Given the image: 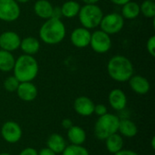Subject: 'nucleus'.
<instances>
[{
	"label": "nucleus",
	"mask_w": 155,
	"mask_h": 155,
	"mask_svg": "<svg viewBox=\"0 0 155 155\" xmlns=\"http://www.w3.org/2000/svg\"><path fill=\"white\" fill-rule=\"evenodd\" d=\"M107 73L115 82L125 83L134 75V68L132 61L128 57L116 54L108 61Z\"/></svg>",
	"instance_id": "nucleus-1"
},
{
	"label": "nucleus",
	"mask_w": 155,
	"mask_h": 155,
	"mask_svg": "<svg viewBox=\"0 0 155 155\" xmlns=\"http://www.w3.org/2000/svg\"><path fill=\"white\" fill-rule=\"evenodd\" d=\"M66 35V28L61 19L49 18L41 25L39 37L41 41L49 45L60 44Z\"/></svg>",
	"instance_id": "nucleus-2"
},
{
	"label": "nucleus",
	"mask_w": 155,
	"mask_h": 155,
	"mask_svg": "<svg viewBox=\"0 0 155 155\" xmlns=\"http://www.w3.org/2000/svg\"><path fill=\"white\" fill-rule=\"evenodd\" d=\"M14 76L20 82H33L39 73V64L34 55L23 54L15 59L13 68Z\"/></svg>",
	"instance_id": "nucleus-3"
},
{
	"label": "nucleus",
	"mask_w": 155,
	"mask_h": 155,
	"mask_svg": "<svg viewBox=\"0 0 155 155\" xmlns=\"http://www.w3.org/2000/svg\"><path fill=\"white\" fill-rule=\"evenodd\" d=\"M120 118L118 115L114 114H105L103 116H100L94 128V136L101 141H104L108 136L118 133Z\"/></svg>",
	"instance_id": "nucleus-4"
},
{
	"label": "nucleus",
	"mask_w": 155,
	"mask_h": 155,
	"mask_svg": "<svg viewBox=\"0 0 155 155\" xmlns=\"http://www.w3.org/2000/svg\"><path fill=\"white\" fill-rule=\"evenodd\" d=\"M78 18L81 25L88 30L97 28L100 25L104 12L97 5H86L81 6Z\"/></svg>",
	"instance_id": "nucleus-5"
},
{
	"label": "nucleus",
	"mask_w": 155,
	"mask_h": 155,
	"mask_svg": "<svg viewBox=\"0 0 155 155\" xmlns=\"http://www.w3.org/2000/svg\"><path fill=\"white\" fill-rule=\"evenodd\" d=\"M124 18L119 13H109L104 15L100 23V30L109 35L118 34L124 26Z\"/></svg>",
	"instance_id": "nucleus-6"
},
{
	"label": "nucleus",
	"mask_w": 155,
	"mask_h": 155,
	"mask_svg": "<svg viewBox=\"0 0 155 155\" xmlns=\"http://www.w3.org/2000/svg\"><path fill=\"white\" fill-rule=\"evenodd\" d=\"M94 52L97 54H106L112 48L111 35L102 30H96L92 33L90 45Z\"/></svg>",
	"instance_id": "nucleus-7"
},
{
	"label": "nucleus",
	"mask_w": 155,
	"mask_h": 155,
	"mask_svg": "<svg viewBox=\"0 0 155 155\" xmlns=\"http://www.w3.org/2000/svg\"><path fill=\"white\" fill-rule=\"evenodd\" d=\"M21 9L15 0H0V20L15 22L19 18Z\"/></svg>",
	"instance_id": "nucleus-8"
},
{
	"label": "nucleus",
	"mask_w": 155,
	"mask_h": 155,
	"mask_svg": "<svg viewBox=\"0 0 155 155\" xmlns=\"http://www.w3.org/2000/svg\"><path fill=\"white\" fill-rule=\"evenodd\" d=\"M23 135V131L21 126L14 122L7 121L1 127V136L5 142L10 144L18 143Z\"/></svg>",
	"instance_id": "nucleus-9"
},
{
	"label": "nucleus",
	"mask_w": 155,
	"mask_h": 155,
	"mask_svg": "<svg viewBox=\"0 0 155 155\" xmlns=\"http://www.w3.org/2000/svg\"><path fill=\"white\" fill-rule=\"evenodd\" d=\"M21 37L20 35L14 31H5L0 35V49L15 52L20 47Z\"/></svg>",
	"instance_id": "nucleus-10"
},
{
	"label": "nucleus",
	"mask_w": 155,
	"mask_h": 155,
	"mask_svg": "<svg viewBox=\"0 0 155 155\" xmlns=\"http://www.w3.org/2000/svg\"><path fill=\"white\" fill-rule=\"evenodd\" d=\"M92 33L90 30L81 26L74 29L70 35V41L72 45L77 48H85L89 46Z\"/></svg>",
	"instance_id": "nucleus-11"
},
{
	"label": "nucleus",
	"mask_w": 155,
	"mask_h": 155,
	"mask_svg": "<svg viewBox=\"0 0 155 155\" xmlns=\"http://www.w3.org/2000/svg\"><path fill=\"white\" fill-rule=\"evenodd\" d=\"M94 103L87 96H79L74 102V109L75 113L81 116L87 117L94 114Z\"/></svg>",
	"instance_id": "nucleus-12"
},
{
	"label": "nucleus",
	"mask_w": 155,
	"mask_h": 155,
	"mask_svg": "<svg viewBox=\"0 0 155 155\" xmlns=\"http://www.w3.org/2000/svg\"><path fill=\"white\" fill-rule=\"evenodd\" d=\"M15 92L19 99L24 102H32L38 94L37 87L33 84V82L20 83Z\"/></svg>",
	"instance_id": "nucleus-13"
},
{
	"label": "nucleus",
	"mask_w": 155,
	"mask_h": 155,
	"mask_svg": "<svg viewBox=\"0 0 155 155\" xmlns=\"http://www.w3.org/2000/svg\"><path fill=\"white\" fill-rule=\"evenodd\" d=\"M108 103L114 111L121 112L126 108L127 96L123 90L119 88H115L109 93Z\"/></svg>",
	"instance_id": "nucleus-14"
},
{
	"label": "nucleus",
	"mask_w": 155,
	"mask_h": 155,
	"mask_svg": "<svg viewBox=\"0 0 155 155\" xmlns=\"http://www.w3.org/2000/svg\"><path fill=\"white\" fill-rule=\"evenodd\" d=\"M129 85L132 91H134L135 94L143 95L149 93L151 89V84L148 81L147 78H145L143 75L139 74H134L130 79H129Z\"/></svg>",
	"instance_id": "nucleus-15"
},
{
	"label": "nucleus",
	"mask_w": 155,
	"mask_h": 155,
	"mask_svg": "<svg viewBox=\"0 0 155 155\" xmlns=\"http://www.w3.org/2000/svg\"><path fill=\"white\" fill-rule=\"evenodd\" d=\"M118 134H121L123 137L133 138V137L136 136L138 134L137 125L130 118L120 119L119 127H118Z\"/></svg>",
	"instance_id": "nucleus-16"
},
{
	"label": "nucleus",
	"mask_w": 155,
	"mask_h": 155,
	"mask_svg": "<svg viewBox=\"0 0 155 155\" xmlns=\"http://www.w3.org/2000/svg\"><path fill=\"white\" fill-rule=\"evenodd\" d=\"M40 47L41 45L37 38L34 36H26L24 39H21L19 48L23 51L25 54L34 55L39 52Z\"/></svg>",
	"instance_id": "nucleus-17"
},
{
	"label": "nucleus",
	"mask_w": 155,
	"mask_h": 155,
	"mask_svg": "<svg viewBox=\"0 0 155 155\" xmlns=\"http://www.w3.org/2000/svg\"><path fill=\"white\" fill-rule=\"evenodd\" d=\"M54 5L48 0H37L34 5L35 14L42 19H49L52 17Z\"/></svg>",
	"instance_id": "nucleus-18"
},
{
	"label": "nucleus",
	"mask_w": 155,
	"mask_h": 155,
	"mask_svg": "<svg viewBox=\"0 0 155 155\" xmlns=\"http://www.w3.org/2000/svg\"><path fill=\"white\" fill-rule=\"evenodd\" d=\"M65 139L59 134H52L46 141V147L56 154L62 153L66 147Z\"/></svg>",
	"instance_id": "nucleus-19"
},
{
	"label": "nucleus",
	"mask_w": 155,
	"mask_h": 155,
	"mask_svg": "<svg viewBox=\"0 0 155 155\" xmlns=\"http://www.w3.org/2000/svg\"><path fill=\"white\" fill-rule=\"evenodd\" d=\"M67 138L71 144L83 145L86 140V133L82 127L78 125H73L67 130Z\"/></svg>",
	"instance_id": "nucleus-20"
},
{
	"label": "nucleus",
	"mask_w": 155,
	"mask_h": 155,
	"mask_svg": "<svg viewBox=\"0 0 155 155\" xmlns=\"http://www.w3.org/2000/svg\"><path fill=\"white\" fill-rule=\"evenodd\" d=\"M105 147L110 153L115 154L124 149V138L118 133L111 134L105 140Z\"/></svg>",
	"instance_id": "nucleus-21"
},
{
	"label": "nucleus",
	"mask_w": 155,
	"mask_h": 155,
	"mask_svg": "<svg viewBox=\"0 0 155 155\" xmlns=\"http://www.w3.org/2000/svg\"><path fill=\"white\" fill-rule=\"evenodd\" d=\"M121 15L124 19L127 20H133L137 18L141 15L140 5L133 0L127 2L126 4L122 5Z\"/></svg>",
	"instance_id": "nucleus-22"
},
{
	"label": "nucleus",
	"mask_w": 155,
	"mask_h": 155,
	"mask_svg": "<svg viewBox=\"0 0 155 155\" xmlns=\"http://www.w3.org/2000/svg\"><path fill=\"white\" fill-rule=\"evenodd\" d=\"M15 58L11 52L0 49V71L8 73L13 71Z\"/></svg>",
	"instance_id": "nucleus-23"
},
{
	"label": "nucleus",
	"mask_w": 155,
	"mask_h": 155,
	"mask_svg": "<svg viewBox=\"0 0 155 155\" xmlns=\"http://www.w3.org/2000/svg\"><path fill=\"white\" fill-rule=\"evenodd\" d=\"M81 5L74 0H68L61 5V11L63 17L74 18L78 15Z\"/></svg>",
	"instance_id": "nucleus-24"
},
{
	"label": "nucleus",
	"mask_w": 155,
	"mask_h": 155,
	"mask_svg": "<svg viewBox=\"0 0 155 155\" xmlns=\"http://www.w3.org/2000/svg\"><path fill=\"white\" fill-rule=\"evenodd\" d=\"M141 14L149 19L155 18V1L153 0H144L140 5Z\"/></svg>",
	"instance_id": "nucleus-25"
},
{
	"label": "nucleus",
	"mask_w": 155,
	"mask_h": 155,
	"mask_svg": "<svg viewBox=\"0 0 155 155\" xmlns=\"http://www.w3.org/2000/svg\"><path fill=\"white\" fill-rule=\"evenodd\" d=\"M62 155H90L88 150L83 145L70 144L66 145Z\"/></svg>",
	"instance_id": "nucleus-26"
},
{
	"label": "nucleus",
	"mask_w": 155,
	"mask_h": 155,
	"mask_svg": "<svg viewBox=\"0 0 155 155\" xmlns=\"http://www.w3.org/2000/svg\"><path fill=\"white\" fill-rule=\"evenodd\" d=\"M20 82L14 76V75H10L8 77H6L4 81V88L5 89V91L9 92V93H14L16 91L18 85H19Z\"/></svg>",
	"instance_id": "nucleus-27"
},
{
	"label": "nucleus",
	"mask_w": 155,
	"mask_h": 155,
	"mask_svg": "<svg viewBox=\"0 0 155 155\" xmlns=\"http://www.w3.org/2000/svg\"><path fill=\"white\" fill-rule=\"evenodd\" d=\"M146 50L150 54L151 56H155V36L152 35L146 43Z\"/></svg>",
	"instance_id": "nucleus-28"
},
{
	"label": "nucleus",
	"mask_w": 155,
	"mask_h": 155,
	"mask_svg": "<svg viewBox=\"0 0 155 155\" xmlns=\"http://www.w3.org/2000/svg\"><path fill=\"white\" fill-rule=\"evenodd\" d=\"M108 113V110H107V107L103 104H95L94 105V114H96L97 116H103L105 114Z\"/></svg>",
	"instance_id": "nucleus-29"
},
{
	"label": "nucleus",
	"mask_w": 155,
	"mask_h": 155,
	"mask_svg": "<svg viewBox=\"0 0 155 155\" xmlns=\"http://www.w3.org/2000/svg\"><path fill=\"white\" fill-rule=\"evenodd\" d=\"M19 155H38V151L32 147H26L20 152Z\"/></svg>",
	"instance_id": "nucleus-30"
},
{
	"label": "nucleus",
	"mask_w": 155,
	"mask_h": 155,
	"mask_svg": "<svg viewBox=\"0 0 155 155\" xmlns=\"http://www.w3.org/2000/svg\"><path fill=\"white\" fill-rule=\"evenodd\" d=\"M62 17H63V15H62L61 6H54L53 13H52V18L61 19Z\"/></svg>",
	"instance_id": "nucleus-31"
},
{
	"label": "nucleus",
	"mask_w": 155,
	"mask_h": 155,
	"mask_svg": "<svg viewBox=\"0 0 155 155\" xmlns=\"http://www.w3.org/2000/svg\"><path fill=\"white\" fill-rule=\"evenodd\" d=\"M73 125H74V123H73V121L70 118H65V119H64L62 121V126L65 130L70 129Z\"/></svg>",
	"instance_id": "nucleus-32"
},
{
	"label": "nucleus",
	"mask_w": 155,
	"mask_h": 155,
	"mask_svg": "<svg viewBox=\"0 0 155 155\" xmlns=\"http://www.w3.org/2000/svg\"><path fill=\"white\" fill-rule=\"evenodd\" d=\"M114 155H139L136 152L132 151V150H126V149H123L120 152L116 153Z\"/></svg>",
	"instance_id": "nucleus-33"
},
{
	"label": "nucleus",
	"mask_w": 155,
	"mask_h": 155,
	"mask_svg": "<svg viewBox=\"0 0 155 155\" xmlns=\"http://www.w3.org/2000/svg\"><path fill=\"white\" fill-rule=\"evenodd\" d=\"M38 155H56L55 153H54L52 150H50L49 148L45 147V148H42L39 152Z\"/></svg>",
	"instance_id": "nucleus-34"
},
{
	"label": "nucleus",
	"mask_w": 155,
	"mask_h": 155,
	"mask_svg": "<svg viewBox=\"0 0 155 155\" xmlns=\"http://www.w3.org/2000/svg\"><path fill=\"white\" fill-rule=\"evenodd\" d=\"M113 4H114V5H120V6H122V5H124V4H126L127 2H129V1H131V0H110Z\"/></svg>",
	"instance_id": "nucleus-35"
},
{
	"label": "nucleus",
	"mask_w": 155,
	"mask_h": 155,
	"mask_svg": "<svg viewBox=\"0 0 155 155\" xmlns=\"http://www.w3.org/2000/svg\"><path fill=\"white\" fill-rule=\"evenodd\" d=\"M101 0H83V2L86 5H97V3Z\"/></svg>",
	"instance_id": "nucleus-36"
},
{
	"label": "nucleus",
	"mask_w": 155,
	"mask_h": 155,
	"mask_svg": "<svg viewBox=\"0 0 155 155\" xmlns=\"http://www.w3.org/2000/svg\"><path fill=\"white\" fill-rule=\"evenodd\" d=\"M151 143H152V148L153 150H155V137L153 136L151 140Z\"/></svg>",
	"instance_id": "nucleus-37"
},
{
	"label": "nucleus",
	"mask_w": 155,
	"mask_h": 155,
	"mask_svg": "<svg viewBox=\"0 0 155 155\" xmlns=\"http://www.w3.org/2000/svg\"><path fill=\"white\" fill-rule=\"evenodd\" d=\"M18 4H25L27 2H29L30 0H15Z\"/></svg>",
	"instance_id": "nucleus-38"
},
{
	"label": "nucleus",
	"mask_w": 155,
	"mask_h": 155,
	"mask_svg": "<svg viewBox=\"0 0 155 155\" xmlns=\"http://www.w3.org/2000/svg\"><path fill=\"white\" fill-rule=\"evenodd\" d=\"M0 155H11L10 153H1Z\"/></svg>",
	"instance_id": "nucleus-39"
},
{
	"label": "nucleus",
	"mask_w": 155,
	"mask_h": 155,
	"mask_svg": "<svg viewBox=\"0 0 155 155\" xmlns=\"http://www.w3.org/2000/svg\"><path fill=\"white\" fill-rule=\"evenodd\" d=\"M153 1H154V0H153Z\"/></svg>",
	"instance_id": "nucleus-40"
},
{
	"label": "nucleus",
	"mask_w": 155,
	"mask_h": 155,
	"mask_svg": "<svg viewBox=\"0 0 155 155\" xmlns=\"http://www.w3.org/2000/svg\"></svg>",
	"instance_id": "nucleus-41"
}]
</instances>
